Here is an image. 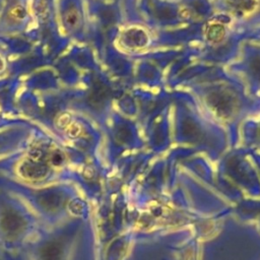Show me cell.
<instances>
[{
	"instance_id": "cell-7",
	"label": "cell",
	"mask_w": 260,
	"mask_h": 260,
	"mask_svg": "<svg viewBox=\"0 0 260 260\" xmlns=\"http://www.w3.org/2000/svg\"><path fill=\"white\" fill-rule=\"evenodd\" d=\"M64 160V156L63 154L58 151V150H54L51 154H50V162L54 166H59L63 162Z\"/></svg>"
},
{
	"instance_id": "cell-6",
	"label": "cell",
	"mask_w": 260,
	"mask_h": 260,
	"mask_svg": "<svg viewBox=\"0 0 260 260\" xmlns=\"http://www.w3.org/2000/svg\"><path fill=\"white\" fill-rule=\"evenodd\" d=\"M25 9L18 5V6H14L10 11H9V15L14 19V20H21L24 18L25 16Z\"/></svg>"
},
{
	"instance_id": "cell-5",
	"label": "cell",
	"mask_w": 260,
	"mask_h": 260,
	"mask_svg": "<svg viewBox=\"0 0 260 260\" xmlns=\"http://www.w3.org/2000/svg\"><path fill=\"white\" fill-rule=\"evenodd\" d=\"M61 256V248L55 243L48 244L42 251V257L44 260H59Z\"/></svg>"
},
{
	"instance_id": "cell-3",
	"label": "cell",
	"mask_w": 260,
	"mask_h": 260,
	"mask_svg": "<svg viewBox=\"0 0 260 260\" xmlns=\"http://www.w3.org/2000/svg\"><path fill=\"white\" fill-rule=\"evenodd\" d=\"M64 24L69 28H75L80 23V13L75 6L68 7L63 14Z\"/></svg>"
},
{
	"instance_id": "cell-2",
	"label": "cell",
	"mask_w": 260,
	"mask_h": 260,
	"mask_svg": "<svg viewBox=\"0 0 260 260\" xmlns=\"http://www.w3.org/2000/svg\"><path fill=\"white\" fill-rule=\"evenodd\" d=\"M225 34L223 23L219 21L210 22L206 29V37L211 42H219L223 39Z\"/></svg>"
},
{
	"instance_id": "cell-4",
	"label": "cell",
	"mask_w": 260,
	"mask_h": 260,
	"mask_svg": "<svg viewBox=\"0 0 260 260\" xmlns=\"http://www.w3.org/2000/svg\"><path fill=\"white\" fill-rule=\"evenodd\" d=\"M228 4L238 13H248L255 8L256 0H228Z\"/></svg>"
},
{
	"instance_id": "cell-1",
	"label": "cell",
	"mask_w": 260,
	"mask_h": 260,
	"mask_svg": "<svg viewBox=\"0 0 260 260\" xmlns=\"http://www.w3.org/2000/svg\"><path fill=\"white\" fill-rule=\"evenodd\" d=\"M2 226L7 234H16L23 226V220L15 213H7L2 219Z\"/></svg>"
}]
</instances>
